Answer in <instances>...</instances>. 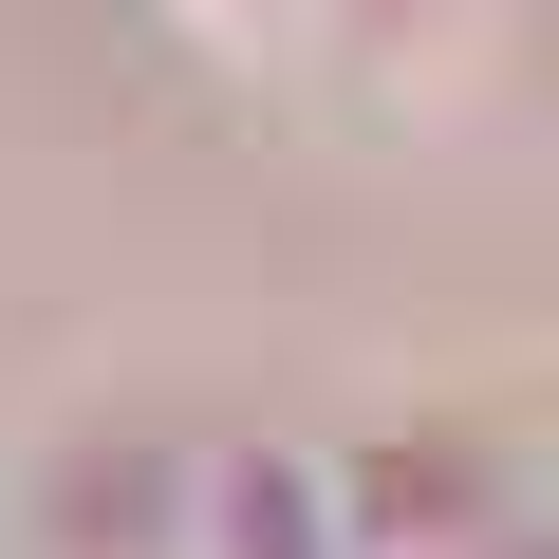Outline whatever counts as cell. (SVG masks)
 Instances as JSON below:
<instances>
[{"mask_svg":"<svg viewBox=\"0 0 559 559\" xmlns=\"http://www.w3.org/2000/svg\"><path fill=\"white\" fill-rule=\"evenodd\" d=\"M168 20H187V38H224V57H280V38H318L336 0H168Z\"/></svg>","mask_w":559,"mask_h":559,"instance_id":"obj_3","label":"cell"},{"mask_svg":"<svg viewBox=\"0 0 559 559\" xmlns=\"http://www.w3.org/2000/svg\"><path fill=\"white\" fill-rule=\"evenodd\" d=\"M0 559H187V448H168V429H75V448H38Z\"/></svg>","mask_w":559,"mask_h":559,"instance_id":"obj_1","label":"cell"},{"mask_svg":"<svg viewBox=\"0 0 559 559\" xmlns=\"http://www.w3.org/2000/svg\"><path fill=\"white\" fill-rule=\"evenodd\" d=\"M187 559H355L336 448H299V429H205V448H187Z\"/></svg>","mask_w":559,"mask_h":559,"instance_id":"obj_2","label":"cell"}]
</instances>
